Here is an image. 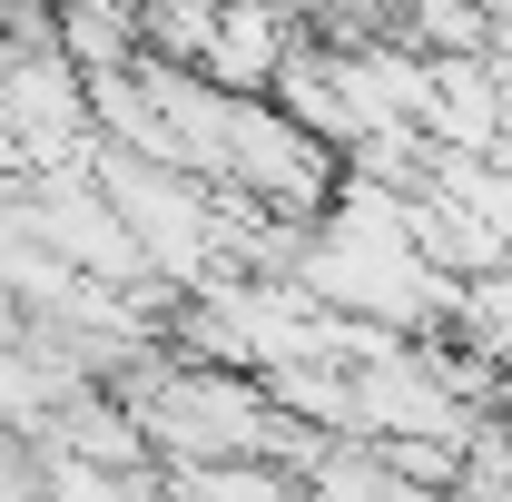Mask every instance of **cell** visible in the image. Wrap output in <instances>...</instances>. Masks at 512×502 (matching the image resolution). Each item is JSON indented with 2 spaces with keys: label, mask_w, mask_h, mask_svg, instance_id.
Masks as SVG:
<instances>
[]
</instances>
